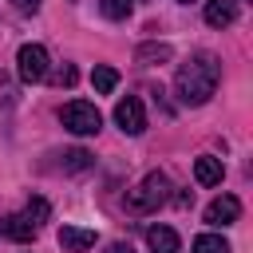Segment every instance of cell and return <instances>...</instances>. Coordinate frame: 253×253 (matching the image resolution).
Listing matches in <instances>:
<instances>
[{
  "label": "cell",
  "instance_id": "3957f363",
  "mask_svg": "<svg viewBox=\"0 0 253 253\" xmlns=\"http://www.w3.org/2000/svg\"><path fill=\"white\" fill-rule=\"evenodd\" d=\"M59 123L71 130V134H99L103 126V115L95 111V103H83V99H71L59 107Z\"/></svg>",
  "mask_w": 253,
  "mask_h": 253
},
{
  "label": "cell",
  "instance_id": "ba28073f",
  "mask_svg": "<svg viewBox=\"0 0 253 253\" xmlns=\"http://www.w3.org/2000/svg\"><path fill=\"white\" fill-rule=\"evenodd\" d=\"M55 241L67 249V253H79V249H91L95 245V229H83V225H63L55 233Z\"/></svg>",
  "mask_w": 253,
  "mask_h": 253
},
{
  "label": "cell",
  "instance_id": "7a4b0ae2",
  "mask_svg": "<svg viewBox=\"0 0 253 253\" xmlns=\"http://www.w3.org/2000/svg\"><path fill=\"white\" fill-rule=\"evenodd\" d=\"M166 198H170V178H166L162 170H150V174L126 194V210H130V213H154Z\"/></svg>",
  "mask_w": 253,
  "mask_h": 253
},
{
  "label": "cell",
  "instance_id": "2e32d148",
  "mask_svg": "<svg viewBox=\"0 0 253 253\" xmlns=\"http://www.w3.org/2000/svg\"><path fill=\"white\" fill-rule=\"evenodd\" d=\"M47 213H51V206H47L43 198H32V202L24 206V217H28L36 229H40V221H47Z\"/></svg>",
  "mask_w": 253,
  "mask_h": 253
},
{
  "label": "cell",
  "instance_id": "9c48e42d",
  "mask_svg": "<svg viewBox=\"0 0 253 253\" xmlns=\"http://www.w3.org/2000/svg\"><path fill=\"white\" fill-rule=\"evenodd\" d=\"M237 20V0H206V24L210 28H229Z\"/></svg>",
  "mask_w": 253,
  "mask_h": 253
},
{
  "label": "cell",
  "instance_id": "5bb4252c",
  "mask_svg": "<svg viewBox=\"0 0 253 253\" xmlns=\"http://www.w3.org/2000/svg\"><path fill=\"white\" fill-rule=\"evenodd\" d=\"M194 253H229V241L221 233H202L194 237Z\"/></svg>",
  "mask_w": 253,
  "mask_h": 253
},
{
  "label": "cell",
  "instance_id": "277c9868",
  "mask_svg": "<svg viewBox=\"0 0 253 253\" xmlns=\"http://www.w3.org/2000/svg\"><path fill=\"white\" fill-rule=\"evenodd\" d=\"M16 71H20L24 83L47 79V47H43V43H24V47L16 51Z\"/></svg>",
  "mask_w": 253,
  "mask_h": 253
},
{
  "label": "cell",
  "instance_id": "6da1fadb",
  "mask_svg": "<svg viewBox=\"0 0 253 253\" xmlns=\"http://www.w3.org/2000/svg\"><path fill=\"white\" fill-rule=\"evenodd\" d=\"M217 79H221L217 55L198 51V55H190V59L178 67V75H174V95H178V103H186V107H202V103H210V95L217 91Z\"/></svg>",
  "mask_w": 253,
  "mask_h": 253
},
{
  "label": "cell",
  "instance_id": "9a60e30c",
  "mask_svg": "<svg viewBox=\"0 0 253 253\" xmlns=\"http://www.w3.org/2000/svg\"><path fill=\"white\" fill-rule=\"evenodd\" d=\"M87 166H91V154H87V150L75 146V150L63 154V170H67V174H79V170H87Z\"/></svg>",
  "mask_w": 253,
  "mask_h": 253
},
{
  "label": "cell",
  "instance_id": "ffe728a7",
  "mask_svg": "<svg viewBox=\"0 0 253 253\" xmlns=\"http://www.w3.org/2000/svg\"><path fill=\"white\" fill-rule=\"evenodd\" d=\"M12 4H16L20 12H36V8H40V0H12Z\"/></svg>",
  "mask_w": 253,
  "mask_h": 253
},
{
  "label": "cell",
  "instance_id": "8992f818",
  "mask_svg": "<svg viewBox=\"0 0 253 253\" xmlns=\"http://www.w3.org/2000/svg\"><path fill=\"white\" fill-rule=\"evenodd\" d=\"M237 217H241V202H237L233 194H221V198H213V202L206 206V221L217 225V229H221V225H233Z\"/></svg>",
  "mask_w": 253,
  "mask_h": 253
},
{
  "label": "cell",
  "instance_id": "52a82bcc",
  "mask_svg": "<svg viewBox=\"0 0 253 253\" xmlns=\"http://www.w3.org/2000/svg\"><path fill=\"white\" fill-rule=\"evenodd\" d=\"M0 237H8V241H32L36 237V225L24 213H4L0 217Z\"/></svg>",
  "mask_w": 253,
  "mask_h": 253
},
{
  "label": "cell",
  "instance_id": "e0dca14e",
  "mask_svg": "<svg viewBox=\"0 0 253 253\" xmlns=\"http://www.w3.org/2000/svg\"><path fill=\"white\" fill-rule=\"evenodd\" d=\"M99 8H103L107 20H126L130 16V0H99Z\"/></svg>",
  "mask_w": 253,
  "mask_h": 253
},
{
  "label": "cell",
  "instance_id": "44dd1931",
  "mask_svg": "<svg viewBox=\"0 0 253 253\" xmlns=\"http://www.w3.org/2000/svg\"><path fill=\"white\" fill-rule=\"evenodd\" d=\"M178 4H190V0H178Z\"/></svg>",
  "mask_w": 253,
  "mask_h": 253
},
{
  "label": "cell",
  "instance_id": "5b68a950",
  "mask_svg": "<svg viewBox=\"0 0 253 253\" xmlns=\"http://www.w3.org/2000/svg\"><path fill=\"white\" fill-rule=\"evenodd\" d=\"M115 123L123 126V134H142L146 130V111H142V99L138 95H126L115 103Z\"/></svg>",
  "mask_w": 253,
  "mask_h": 253
},
{
  "label": "cell",
  "instance_id": "30bf717a",
  "mask_svg": "<svg viewBox=\"0 0 253 253\" xmlns=\"http://www.w3.org/2000/svg\"><path fill=\"white\" fill-rule=\"evenodd\" d=\"M146 245H150V253H178L182 249V241H178V233L170 225H150L146 229Z\"/></svg>",
  "mask_w": 253,
  "mask_h": 253
},
{
  "label": "cell",
  "instance_id": "d6986e66",
  "mask_svg": "<svg viewBox=\"0 0 253 253\" xmlns=\"http://www.w3.org/2000/svg\"><path fill=\"white\" fill-rule=\"evenodd\" d=\"M107 253H134V249H130V241H111Z\"/></svg>",
  "mask_w": 253,
  "mask_h": 253
},
{
  "label": "cell",
  "instance_id": "ac0fdd59",
  "mask_svg": "<svg viewBox=\"0 0 253 253\" xmlns=\"http://www.w3.org/2000/svg\"><path fill=\"white\" fill-rule=\"evenodd\" d=\"M75 79H79V71H75L71 63H67V67H59V71L51 75V83H55V87H75Z\"/></svg>",
  "mask_w": 253,
  "mask_h": 253
},
{
  "label": "cell",
  "instance_id": "7c38bea8",
  "mask_svg": "<svg viewBox=\"0 0 253 253\" xmlns=\"http://www.w3.org/2000/svg\"><path fill=\"white\" fill-rule=\"evenodd\" d=\"M134 59L146 63V67H154V63H170V59H174V47H170V43H142V47L134 51Z\"/></svg>",
  "mask_w": 253,
  "mask_h": 253
},
{
  "label": "cell",
  "instance_id": "8fae6325",
  "mask_svg": "<svg viewBox=\"0 0 253 253\" xmlns=\"http://www.w3.org/2000/svg\"><path fill=\"white\" fill-rule=\"evenodd\" d=\"M194 178H198V186H221V178H225V170H221V158H213V154H202V158L194 162Z\"/></svg>",
  "mask_w": 253,
  "mask_h": 253
},
{
  "label": "cell",
  "instance_id": "4fadbf2b",
  "mask_svg": "<svg viewBox=\"0 0 253 253\" xmlns=\"http://www.w3.org/2000/svg\"><path fill=\"white\" fill-rule=\"evenodd\" d=\"M91 87H95L99 95H111V91L119 87V71H115V67H103V63H99V67L91 71Z\"/></svg>",
  "mask_w": 253,
  "mask_h": 253
}]
</instances>
